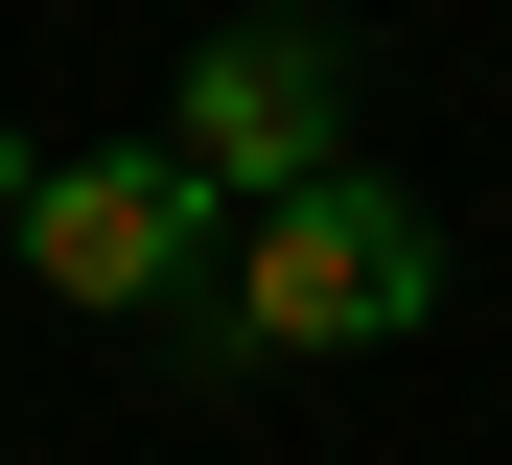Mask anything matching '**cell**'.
Here are the masks:
<instances>
[{
  "mask_svg": "<svg viewBox=\"0 0 512 465\" xmlns=\"http://www.w3.org/2000/svg\"><path fill=\"white\" fill-rule=\"evenodd\" d=\"M210 233H233V210H210L163 140H94V163H47V186H24V279H47V303H94V326L187 303V279H210Z\"/></svg>",
  "mask_w": 512,
  "mask_h": 465,
  "instance_id": "cell-3",
  "label": "cell"
},
{
  "mask_svg": "<svg viewBox=\"0 0 512 465\" xmlns=\"http://www.w3.org/2000/svg\"><path fill=\"white\" fill-rule=\"evenodd\" d=\"M163 163L210 186V210H280V186L350 163V47L326 24H210L187 93H163Z\"/></svg>",
  "mask_w": 512,
  "mask_h": 465,
  "instance_id": "cell-2",
  "label": "cell"
},
{
  "mask_svg": "<svg viewBox=\"0 0 512 465\" xmlns=\"http://www.w3.org/2000/svg\"><path fill=\"white\" fill-rule=\"evenodd\" d=\"M24 186H47V163H24V140H0V279H24Z\"/></svg>",
  "mask_w": 512,
  "mask_h": 465,
  "instance_id": "cell-4",
  "label": "cell"
},
{
  "mask_svg": "<svg viewBox=\"0 0 512 465\" xmlns=\"http://www.w3.org/2000/svg\"><path fill=\"white\" fill-rule=\"evenodd\" d=\"M396 326H443V210L419 186H373V163H326V186H280V210H233L210 233V279H187V349H396Z\"/></svg>",
  "mask_w": 512,
  "mask_h": 465,
  "instance_id": "cell-1",
  "label": "cell"
}]
</instances>
